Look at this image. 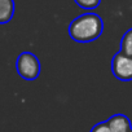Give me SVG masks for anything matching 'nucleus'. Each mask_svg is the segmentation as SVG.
Wrapping results in <instances>:
<instances>
[{
	"instance_id": "7ed1b4c3",
	"label": "nucleus",
	"mask_w": 132,
	"mask_h": 132,
	"mask_svg": "<svg viewBox=\"0 0 132 132\" xmlns=\"http://www.w3.org/2000/svg\"><path fill=\"white\" fill-rule=\"evenodd\" d=\"M111 73L120 82L132 80V57L118 52L111 60Z\"/></svg>"
},
{
	"instance_id": "0eeeda50",
	"label": "nucleus",
	"mask_w": 132,
	"mask_h": 132,
	"mask_svg": "<svg viewBox=\"0 0 132 132\" xmlns=\"http://www.w3.org/2000/svg\"><path fill=\"white\" fill-rule=\"evenodd\" d=\"M74 2L77 3L78 7H80L82 9H86V11H92V9H96L101 0H74Z\"/></svg>"
},
{
	"instance_id": "f03ea898",
	"label": "nucleus",
	"mask_w": 132,
	"mask_h": 132,
	"mask_svg": "<svg viewBox=\"0 0 132 132\" xmlns=\"http://www.w3.org/2000/svg\"><path fill=\"white\" fill-rule=\"evenodd\" d=\"M16 69L21 78L25 80H35L40 74V62L31 52H22L17 57Z\"/></svg>"
},
{
	"instance_id": "f257e3e1",
	"label": "nucleus",
	"mask_w": 132,
	"mask_h": 132,
	"mask_svg": "<svg viewBox=\"0 0 132 132\" xmlns=\"http://www.w3.org/2000/svg\"><path fill=\"white\" fill-rule=\"evenodd\" d=\"M104 31L102 18L96 13H83L69 25V35L74 42L91 43L97 40Z\"/></svg>"
},
{
	"instance_id": "39448f33",
	"label": "nucleus",
	"mask_w": 132,
	"mask_h": 132,
	"mask_svg": "<svg viewBox=\"0 0 132 132\" xmlns=\"http://www.w3.org/2000/svg\"><path fill=\"white\" fill-rule=\"evenodd\" d=\"M14 0H0V25L8 23L14 16Z\"/></svg>"
},
{
	"instance_id": "20e7f679",
	"label": "nucleus",
	"mask_w": 132,
	"mask_h": 132,
	"mask_svg": "<svg viewBox=\"0 0 132 132\" xmlns=\"http://www.w3.org/2000/svg\"><path fill=\"white\" fill-rule=\"evenodd\" d=\"M110 132H131L132 126L128 117L124 114H114L106 120Z\"/></svg>"
},
{
	"instance_id": "1a4fd4ad",
	"label": "nucleus",
	"mask_w": 132,
	"mask_h": 132,
	"mask_svg": "<svg viewBox=\"0 0 132 132\" xmlns=\"http://www.w3.org/2000/svg\"><path fill=\"white\" fill-rule=\"evenodd\" d=\"M131 132H132V131H131Z\"/></svg>"
},
{
	"instance_id": "423d86ee",
	"label": "nucleus",
	"mask_w": 132,
	"mask_h": 132,
	"mask_svg": "<svg viewBox=\"0 0 132 132\" xmlns=\"http://www.w3.org/2000/svg\"><path fill=\"white\" fill-rule=\"evenodd\" d=\"M122 53L132 57V29L127 30L120 40V51Z\"/></svg>"
},
{
	"instance_id": "6e6552de",
	"label": "nucleus",
	"mask_w": 132,
	"mask_h": 132,
	"mask_svg": "<svg viewBox=\"0 0 132 132\" xmlns=\"http://www.w3.org/2000/svg\"><path fill=\"white\" fill-rule=\"evenodd\" d=\"M91 132H110V128L106 122H100L92 127Z\"/></svg>"
}]
</instances>
